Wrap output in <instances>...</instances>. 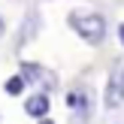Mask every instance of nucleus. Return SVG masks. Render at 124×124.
Masks as SVG:
<instances>
[{
  "label": "nucleus",
  "mask_w": 124,
  "mask_h": 124,
  "mask_svg": "<svg viewBox=\"0 0 124 124\" xmlns=\"http://www.w3.org/2000/svg\"><path fill=\"white\" fill-rule=\"evenodd\" d=\"M67 24H70V30L79 36L82 42H88V46H103V39H106L109 33V24H106V15L97 9H73L70 15H67Z\"/></svg>",
  "instance_id": "1"
},
{
  "label": "nucleus",
  "mask_w": 124,
  "mask_h": 124,
  "mask_svg": "<svg viewBox=\"0 0 124 124\" xmlns=\"http://www.w3.org/2000/svg\"><path fill=\"white\" fill-rule=\"evenodd\" d=\"M39 27H42V21H39V9H27L24 12V18H21V27H18V36H15V52H21L24 46H30V42L39 36Z\"/></svg>",
  "instance_id": "2"
},
{
  "label": "nucleus",
  "mask_w": 124,
  "mask_h": 124,
  "mask_svg": "<svg viewBox=\"0 0 124 124\" xmlns=\"http://www.w3.org/2000/svg\"><path fill=\"white\" fill-rule=\"evenodd\" d=\"M103 106L106 109L124 106V67H118L115 73H109L106 88H103Z\"/></svg>",
  "instance_id": "3"
},
{
  "label": "nucleus",
  "mask_w": 124,
  "mask_h": 124,
  "mask_svg": "<svg viewBox=\"0 0 124 124\" xmlns=\"http://www.w3.org/2000/svg\"><path fill=\"white\" fill-rule=\"evenodd\" d=\"M67 106L76 109L79 118H91L94 115V91L91 88H73L67 94Z\"/></svg>",
  "instance_id": "4"
},
{
  "label": "nucleus",
  "mask_w": 124,
  "mask_h": 124,
  "mask_svg": "<svg viewBox=\"0 0 124 124\" xmlns=\"http://www.w3.org/2000/svg\"><path fill=\"white\" fill-rule=\"evenodd\" d=\"M52 112V97L42 94V91H33L30 97H24V115H30V118H46V115Z\"/></svg>",
  "instance_id": "5"
},
{
  "label": "nucleus",
  "mask_w": 124,
  "mask_h": 124,
  "mask_svg": "<svg viewBox=\"0 0 124 124\" xmlns=\"http://www.w3.org/2000/svg\"><path fill=\"white\" fill-rule=\"evenodd\" d=\"M42 73H46V67L36 64V61H18V76L24 79V85H33V88H39Z\"/></svg>",
  "instance_id": "6"
},
{
  "label": "nucleus",
  "mask_w": 124,
  "mask_h": 124,
  "mask_svg": "<svg viewBox=\"0 0 124 124\" xmlns=\"http://www.w3.org/2000/svg\"><path fill=\"white\" fill-rule=\"evenodd\" d=\"M24 88H27V85H24L21 76H9V79H6V85H3V91H6L9 97H21Z\"/></svg>",
  "instance_id": "7"
},
{
  "label": "nucleus",
  "mask_w": 124,
  "mask_h": 124,
  "mask_svg": "<svg viewBox=\"0 0 124 124\" xmlns=\"http://www.w3.org/2000/svg\"><path fill=\"white\" fill-rule=\"evenodd\" d=\"M118 42H121V46H124V21L118 24Z\"/></svg>",
  "instance_id": "8"
},
{
  "label": "nucleus",
  "mask_w": 124,
  "mask_h": 124,
  "mask_svg": "<svg viewBox=\"0 0 124 124\" xmlns=\"http://www.w3.org/2000/svg\"><path fill=\"white\" fill-rule=\"evenodd\" d=\"M6 36V21H3V15H0V39Z\"/></svg>",
  "instance_id": "9"
},
{
  "label": "nucleus",
  "mask_w": 124,
  "mask_h": 124,
  "mask_svg": "<svg viewBox=\"0 0 124 124\" xmlns=\"http://www.w3.org/2000/svg\"><path fill=\"white\" fill-rule=\"evenodd\" d=\"M36 124H54V121H52V118H48V115H46V118H39Z\"/></svg>",
  "instance_id": "10"
}]
</instances>
